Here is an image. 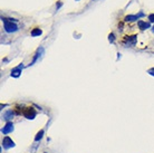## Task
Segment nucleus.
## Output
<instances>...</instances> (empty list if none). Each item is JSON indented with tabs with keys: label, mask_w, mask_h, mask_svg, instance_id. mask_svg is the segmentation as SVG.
<instances>
[{
	"label": "nucleus",
	"mask_w": 154,
	"mask_h": 153,
	"mask_svg": "<svg viewBox=\"0 0 154 153\" xmlns=\"http://www.w3.org/2000/svg\"><path fill=\"white\" fill-rule=\"evenodd\" d=\"M22 68H24V65H22V63H21V64H19V65H18L17 67H15V68H12V69H11L10 76L14 77V78H18V77L21 75Z\"/></svg>",
	"instance_id": "nucleus-5"
},
{
	"label": "nucleus",
	"mask_w": 154,
	"mask_h": 153,
	"mask_svg": "<svg viewBox=\"0 0 154 153\" xmlns=\"http://www.w3.org/2000/svg\"><path fill=\"white\" fill-rule=\"evenodd\" d=\"M137 26H139V28L141 30H145V29H147L150 28V22H146V21H143V20H139L137 21Z\"/></svg>",
	"instance_id": "nucleus-9"
},
{
	"label": "nucleus",
	"mask_w": 154,
	"mask_h": 153,
	"mask_svg": "<svg viewBox=\"0 0 154 153\" xmlns=\"http://www.w3.org/2000/svg\"><path fill=\"white\" fill-rule=\"evenodd\" d=\"M15 145H16L15 142H14L9 136H5V138L2 139V147H4V149H6V150L15 148Z\"/></svg>",
	"instance_id": "nucleus-4"
},
{
	"label": "nucleus",
	"mask_w": 154,
	"mask_h": 153,
	"mask_svg": "<svg viewBox=\"0 0 154 153\" xmlns=\"http://www.w3.org/2000/svg\"><path fill=\"white\" fill-rule=\"evenodd\" d=\"M2 21H4V25H5V30L7 32H16V31L18 30L19 28H18V26L15 24V21H11L9 18H1Z\"/></svg>",
	"instance_id": "nucleus-1"
},
{
	"label": "nucleus",
	"mask_w": 154,
	"mask_h": 153,
	"mask_svg": "<svg viewBox=\"0 0 154 153\" xmlns=\"http://www.w3.org/2000/svg\"><path fill=\"white\" fill-rule=\"evenodd\" d=\"M136 41H137V36H136V35L125 36L124 39H123V44H124L125 46L132 47V46H135Z\"/></svg>",
	"instance_id": "nucleus-2"
},
{
	"label": "nucleus",
	"mask_w": 154,
	"mask_h": 153,
	"mask_svg": "<svg viewBox=\"0 0 154 153\" xmlns=\"http://www.w3.org/2000/svg\"><path fill=\"white\" fill-rule=\"evenodd\" d=\"M149 20H150V22H154V14L149 15Z\"/></svg>",
	"instance_id": "nucleus-14"
},
{
	"label": "nucleus",
	"mask_w": 154,
	"mask_h": 153,
	"mask_svg": "<svg viewBox=\"0 0 154 153\" xmlns=\"http://www.w3.org/2000/svg\"><path fill=\"white\" fill-rule=\"evenodd\" d=\"M119 31L123 30V22H121V24L119 25Z\"/></svg>",
	"instance_id": "nucleus-17"
},
{
	"label": "nucleus",
	"mask_w": 154,
	"mask_h": 153,
	"mask_svg": "<svg viewBox=\"0 0 154 153\" xmlns=\"http://www.w3.org/2000/svg\"><path fill=\"white\" fill-rule=\"evenodd\" d=\"M43 34V30L40 29V28H34L31 32H30V35L33 36V37H37V36H40Z\"/></svg>",
	"instance_id": "nucleus-11"
},
{
	"label": "nucleus",
	"mask_w": 154,
	"mask_h": 153,
	"mask_svg": "<svg viewBox=\"0 0 154 153\" xmlns=\"http://www.w3.org/2000/svg\"><path fill=\"white\" fill-rule=\"evenodd\" d=\"M147 73H149L150 75H152V76H154V68H150L149 71H147Z\"/></svg>",
	"instance_id": "nucleus-15"
},
{
	"label": "nucleus",
	"mask_w": 154,
	"mask_h": 153,
	"mask_svg": "<svg viewBox=\"0 0 154 153\" xmlns=\"http://www.w3.org/2000/svg\"><path fill=\"white\" fill-rule=\"evenodd\" d=\"M61 6H63V4H61L60 1H58V2H57V5H56V8H57V10L59 9V8H60V7H61Z\"/></svg>",
	"instance_id": "nucleus-16"
},
{
	"label": "nucleus",
	"mask_w": 154,
	"mask_h": 153,
	"mask_svg": "<svg viewBox=\"0 0 154 153\" xmlns=\"http://www.w3.org/2000/svg\"><path fill=\"white\" fill-rule=\"evenodd\" d=\"M14 115H15V113L12 110H8V111H6L4 114H2V120H5L7 122H10L12 118H14Z\"/></svg>",
	"instance_id": "nucleus-8"
},
{
	"label": "nucleus",
	"mask_w": 154,
	"mask_h": 153,
	"mask_svg": "<svg viewBox=\"0 0 154 153\" xmlns=\"http://www.w3.org/2000/svg\"><path fill=\"white\" fill-rule=\"evenodd\" d=\"M22 114L27 120H34L36 118V115H37V112L33 107H26L25 110L22 111Z\"/></svg>",
	"instance_id": "nucleus-3"
},
{
	"label": "nucleus",
	"mask_w": 154,
	"mask_h": 153,
	"mask_svg": "<svg viewBox=\"0 0 154 153\" xmlns=\"http://www.w3.org/2000/svg\"><path fill=\"white\" fill-rule=\"evenodd\" d=\"M44 47H39L38 49H37V51H36V54H35V56H34V58H33V61H31V63L29 64V66H33L34 64H35L36 61L39 59L40 57L44 55Z\"/></svg>",
	"instance_id": "nucleus-7"
},
{
	"label": "nucleus",
	"mask_w": 154,
	"mask_h": 153,
	"mask_svg": "<svg viewBox=\"0 0 154 153\" xmlns=\"http://www.w3.org/2000/svg\"><path fill=\"white\" fill-rule=\"evenodd\" d=\"M152 31H153V32H154V26H153V27H152Z\"/></svg>",
	"instance_id": "nucleus-18"
},
{
	"label": "nucleus",
	"mask_w": 154,
	"mask_h": 153,
	"mask_svg": "<svg viewBox=\"0 0 154 153\" xmlns=\"http://www.w3.org/2000/svg\"><path fill=\"white\" fill-rule=\"evenodd\" d=\"M44 153H47V152H44Z\"/></svg>",
	"instance_id": "nucleus-19"
},
{
	"label": "nucleus",
	"mask_w": 154,
	"mask_h": 153,
	"mask_svg": "<svg viewBox=\"0 0 154 153\" xmlns=\"http://www.w3.org/2000/svg\"><path fill=\"white\" fill-rule=\"evenodd\" d=\"M14 130H15L14 123L12 122H7L5 126L1 128V133H2V134H5V135H7V134H9V133L12 132Z\"/></svg>",
	"instance_id": "nucleus-6"
},
{
	"label": "nucleus",
	"mask_w": 154,
	"mask_h": 153,
	"mask_svg": "<svg viewBox=\"0 0 154 153\" xmlns=\"http://www.w3.org/2000/svg\"><path fill=\"white\" fill-rule=\"evenodd\" d=\"M140 19L139 15H127L125 17V21H135Z\"/></svg>",
	"instance_id": "nucleus-10"
},
{
	"label": "nucleus",
	"mask_w": 154,
	"mask_h": 153,
	"mask_svg": "<svg viewBox=\"0 0 154 153\" xmlns=\"http://www.w3.org/2000/svg\"><path fill=\"white\" fill-rule=\"evenodd\" d=\"M44 130H40L39 132L36 134V136H35V141L36 142H38V141H40L41 139H43V136H44Z\"/></svg>",
	"instance_id": "nucleus-12"
},
{
	"label": "nucleus",
	"mask_w": 154,
	"mask_h": 153,
	"mask_svg": "<svg viewBox=\"0 0 154 153\" xmlns=\"http://www.w3.org/2000/svg\"><path fill=\"white\" fill-rule=\"evenodd\" d=\"M114 40H115V35L113 34V32H111V34L108 35V41L111 43V44H113Z\"/></svg>",
	"instance_id": "nucleus-13"
},
{
	"label": "nucleus",
	"mask_w": 154,
	"mask_h": 153,
	"mask_svg": "<svg viewBox=\"0 0 154 153\" xmlns=\"http://www.w3.org/2000/svg\"><path fill=\"white\" fill-rule=\"evenodd\" d=\"M76 1H78V0H76Z\"/></svg>",
	"instance_id": "nucleus-20"
}]
</instances>
